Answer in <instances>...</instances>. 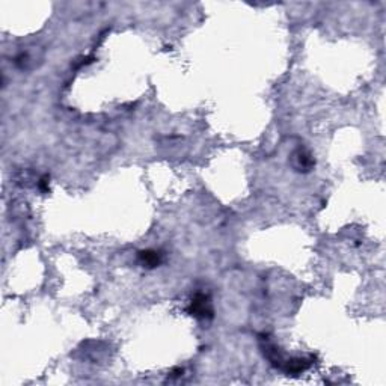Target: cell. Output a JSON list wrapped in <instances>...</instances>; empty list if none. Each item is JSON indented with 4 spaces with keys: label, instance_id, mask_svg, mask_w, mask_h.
<instances>
[{
    "label": "cell",
    "instance_id": "2",
    "mask_svg": "<svg viewBox=\"0 0 386 386\" xmlns=\"http://www.w3.org/2000/svg\"><path fill=\"white\" fill-rule=\"evenodd\" d=\"M141 258H142V261H144L147 266H150V267H154V266L160 264V261H162L160 253H159V252H154V250L142 252V253H141Z\"/></svg>",
    "mask_w": 386,
    "mask_h": 386
},
{
    "label": "cell",
    "instance_id": "1",
    "mask_svg": "<svg viewBox=\"0 0 386 386\" xmlns=\"http://www.w3.org/2000/svg\"><path fill=\"white\" fill-rule=\"evenodd\" d=\"M192 314L196 315V317H201V318H205V317H211L213 311H211V306H210V302L208 299L204 296V294H198L193 302H192Z\"/></svg>",
    "mask_w": 386,
    "mask_h": 386
}]
</instances>
